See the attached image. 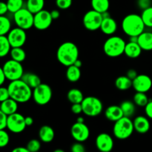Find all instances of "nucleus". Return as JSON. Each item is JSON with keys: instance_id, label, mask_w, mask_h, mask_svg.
I'll list each match as a JSON object with an SVG mask.
<instances>
[{"instance_id": "f3484780", "label": "nucleus", "mask_w": 152, "mask_h": 152, "mask_svg": "<svg viewBox=\"0 0 152 152\" xmlns=\"http://www.w3.org/2000/svg\"><path fill=\"white\" fill-rule=\"evenodd\" d=\"M148 119H149L148 117L142 115L135 117L134 120H133L134 131L142 134L147 133L150 130V127H151Z\"/></svg>"}, {"instance_id": "9d476101", "label": "nucleus", "mask_w": 152, "mask_h": 152, "mask_svg": "<svg viewBox=\"0 0 152 152\" xmlns=\"http://www.w3.org/2000/svg\"><path fill=\"white\" fill-rule=\"evenodd\" d=\"M103 17L102 13L94 10H88L83 16V23L85 28L88 31H95L100 29Z\"/></svg>"}, {"instance_id": "79ce46f5", "label": "nucleus", "mask_w": 152, "mask_h": 152, "mask_svg": "<svg viewBox=\"0 0 152 152\" xmlns=\"http://www.w3.org/2000/svg\"><path fill=\"white\" fill-rule=\"evenodd\" d=\"M9 98H10V96L7 87L6 88L1 86L0 88V101L3 102V101L6 100V99H8Z\"/></svg>"}, {"instance_id": "5fc2aeb1", "label": "nucleus", "mask_w": 152, "mask_h": 152, "mask_svg": "<svg viewBox=\"0 0 152 152\" xmlns=\"http://www.w3.org/2000/svg\"><path fill=\"white\" fill-rule=\"evenodd\" d=\"M138 37H129V42H137Z\"/></svg>"}, {"instance_id": "2f4dec72", "label": "nucleus", "mask_w": 152, "mask_h": 152, "mask_svg": "<svg viewBox=\"0 0 152 152\" xmlns=\"http://www.w3.org/2000/svg\"><path fill=\"white\" fill-rule=\"evenodd\" d=\"M10 55L12 59L19 62H22L26 59V53H25V50L22 48V47L12 48L10 52Z\"/></svg>"}, {"instance_id": "5701e85b", "label": "nucleus", "mask_w": 152, "mask_h": 152, "mask_svg": "<svg viewBox=\"0 0 152 152\" xmlns=\"http://www.w3.org/2000/svg\"><path fill=\"white\" fill-rule=\"evenodd\" d=\"M137 43L142 50H152V33L144 31L138 37Z\"/></svg>"}, {"instance_id": "f257e3e1", "label": "nucleus", "mask_w": 152, "mask_h": 152, "mask_svg": "<svg viewBox=\"0 0 152 152\" xmlns=\"http://www.w3.org/2000/svg\"><path fill=\"white\" fill-rule=\"evenodd\" d=\"M79 48L72 42H65L61 44L56 51V59L60 64L68 67L75 63L79 59Z\"/></svg>"}, {"instance_id": "a18cd8bd", "label": "nucleus", "mask_w": 152, "mask_h": 152, "mask_svg": "<svg viewBox=\"0 0 152 152\" xmlns=\"http://www.w3.org/2000/svg\"><path fill=\"white\" fill-rule=\"evenodd\" d=\"M145 113L146 114V117L152 120V100L150 99L145 107Z\"/></svg>"}, {"instance_id": "393cba45", "label": "nucleus", "mask_w": 152, "mask_h": 152, "mask_svg": "<svg viewBox=\"0 0 152 152\" xmlns=\"http://www.w3.org/2000/svg\"><path fill=\"white\" fill-rule=\"evenodd\" d=\"M65 75L68 81L71 83H76L79 81L81 77V70L80 68H78L74 65H70L67 67Z\"/></svg>"}, {"instance_id": "49530a36", "label": "nucleus", "mask_w": 152, "mask_h": 152, "mask_svg": "<svg viewBox=\"0 0 152 152\" xmlns=\"http://www.w3.org/2000/svg\"><path fill=\"white\" fill-rule=\"evenodd\" d=\"M7 12H9V10L7 3L4 2V1H1L0 3V15L4 16V14H6Z\"/></svg>"}, {"instance_id": "a211bd4d", "label": "nucleus", "mask_w": 152, "mask_h": 152, "mask_svg": "<svg viewBox=\"0 0 152 152\" xmlns=\"http://www.w3.org/2000/svg\"><path fill=\"white\" fill-rule=\"evenodd\" d=\"M100 30L104 34L108 36L113 35L117 30V23L111 16L103 18Z\"/></svg>"}, {"instance_id": "c85d7f7f", "label": "nucleus", "mask_w": 152, "mask_h": 152, "mask_svg": "<svg viewBox=\"0 0 152 152\" xmlns=\"http://www.w3.org/2000/svg\"><path fill=\"white\" fill-rule=\"evenodd\" d=\"M91 4L93 10L103 13L108 11L110 7V1L109 0H91Z\"/></svg>"}, {"instance_id": "6e6d98bb", "label": "nucleus", "mask_w": 152, "mask_h": 152, "mask_svg": "<svg viewBox=\"0 0 152 152\" xmlns=\"http://www.w3.org/2000/svg\"><path fill=\"white\" fill-rule=\"evenodd\" d=\"M77 122H78V123H85V120L83 117H79L77 119Z\"/></svg>"}, {"instance_id": "de8ad7c7", "label": "nucleus", "mask_w": 152, "mask_h": 152, "mask_svg": "<svg viewBox=\"0 0 152 152\" xmlns=\"http://www.w3.org/2000/svg\"><path fill=\"white\" fill-rule=\"evenodd\" d=\"M126 76H127L129 78H130L132 80H134L138 76L137 72L136 70L134 69H129V71L126 73Z\"/></svg>"}, {"instance_id": "6ab92c4d", "label": "nucleus", "mask_w": 152, "mask_h": 152, "mask_svg": "<svg viewBox=\"0 0 152 152\" xmlns=\"http://www.w3.org/2000/svg\"><path fill=\"white\" fill-rule=\"evenodd\" d=\"M105 117H106L107 120L115 123L117 120L124 117V115L120 105H112L108 106L105 109Z\"/></svg>"}, {"instance_id": "4d7b16f0", "label": "nucleus", "mask_w": 152, "mask_h": 152, "mask_svg": "<svg viewBox=\"0 0 152 152\" xmlns=\"http://www.w3.org/2000/svg\"><path fill=\"white\" fill-rule=\"evenodd\" d=\"M53 152H65V151H64V150L61 149V148H57V149L54 150Z\"/></svg>"}, {"instance_id": "b1692460", "label": "nucleus", "mask_w": 152, "mask_h": 152, "mask_svg": "<svg viewBox=\"0 0 152 152\" xmlns=\"http://www.w3.org/2000/svg\"><path fill=\"white\" fill-rule=\"evenodd\" d=\"M21 80H23L28 86L32 89L35 88L37 86H39L42 83L41 79L39 77L37 74H34V73L28 72V73H24L23 76L22 77Z\"/></svg>"}, {"instance_id": "412c9836", "label": "nucleus", "mask_w": 152, "mask_h": 152, "mask_svg": "<svg viewBox=\"0 0 152 152\" xmlns=\"http://www.w3.org/2000/svg\"><path fill=\"white\" fill-rule=\"evenodd\" d=\"M142 49L140 46L137 42H129L126 43V48H125L124 53L131 59H137L139 57L142 53Z\"/></svg>"}, {"instance_id": "c756f323", "label": "nucleus", "mask_w": 152, "mask_h": 152, "mask_svg": "<svg viewBox=\"0 0 152 152\" xmlns=\"http://www.w3.org/2000/svg\"><path fill=\"white\" fill-rule=\"evenodd\" d=\"M45 0H27L26 7L34 14L44 9Z\"/></svg>"}, {"instance_id": "09e8293b", "label": "nucleus", "mask_w": 152, "mask_h": 152, "mask_svg": "<svg viewBox=\"0 0 152 152\" xmlns=\"http://www.w3.org/2000/svg\"><path fill=\"white\" fill-rule=\"evenodd\" d=\"M50 15H51L53 20H55V19H57L59 18V16H60V12L57 9H54V10H52L50 11Z\"/></svg>"}, {"instance_id": "dca6fc26", "label": "nucleus", "mask_w": 152, "mask_h": 152, "mask_svg": "<svg viewBox=\"0 0 152 152\" xmlns=\"http://www.w3.org/2000/svg\"><path fill=\"white\" fill-rule=\"evenodd\" d=\"M152 87V80L146 74H138L137 77L133 80L132 88L136 92L147 93Z\"/></svg>"}, {"instance_id": "6e6552de", "label": "nucleus", "mask_w": 152, "mask_h": 152, "mask_svg": "<svg viewBox=\"0 0 152 152\" xmlns=\"http://www.w3.org/2000/svg\"><path fill=\"white\" fill-rule=\"evenodd\" d=\"M13 21L16 26L27 31L34 27V14L27 7H22L13 13Z\"/></svg>"}, {"instance_id": "aec40b11", "label": "nucleus", "mask_w": 152, "mask_h": 152, "mask_svg": "<svg viewBox=\"0 0 152 152\" xmlns=\"http://www.w3.org/2000/svg\"><path fill=\"white\" fill-rule=\"evenodd\" d=\"M39 137L40 140L45 143L51 142L55 137L54 130L53 128L47 125L42 126L39 130Z\"/></svg>"}, {"instance_id": "13d9d810", "label": "nucleus", "mask_w": 152, "mask_h": 152, "mask_svg": "<svg viewBox=\"0 0 152 152\" xmlns=\"http://www.w3.org/2000/svg\"><path fill=\"white\" fill-rule=\"evenodd\" d=\"M37 152H39V151H37Z\"/></svg>"}, {"instance_id": "4468645a", "label": "nucleus", "mask_w": 152, "mask_h": 152, "mask_svg": "<svg viewBox=\"0 0 152 152\" xmlns=\"http://www.w3.org/2000/svg\"><path fill=\"white\" fill-rule=\"evenodd\" d=\"M7 37L12 48L22 47L25 44L27 40L26 31L19 27L11 29Z\"/></svg>"}, {"instance_id": "f704fd0d", "label": "nucleus", "mask_w": 152, "mask_h": 152, "mask_svg": "<svg viewBox=\"0 0 152 152\" xmlns=\"http://www.w3.org/2000/svg\"><path fill=\"white\" fill-rule=\"evenodd\" d=\"M10 13H15L22 9L24 5V0H7L6 1Z\"/></svg>"}, {"instance_id": "cd10ccee", "label": "nucleus", "mask_w": 152, "mask_h": 152, "mask_svg": "<svg viewBox=\"0 0 152 152\" xmlns=\"http://www.w3.org/2000/svg\"><path fill=\"white\" fill-rule=\"evenodd\" d=\"M67 98L71 104H75L82 103L85 97L83 92L80 89L72 88L67 94Z\"/></svg>"}, {"instance_id": "7c9ffc66", "label": "nucleus", "mask_w": 152, "mask_h": 152, "mask_svg": "<svg viewBox=\"0 0 152 152\" xmlns=\"http://www.w3.org/2000/svg\"><path fill=\"white\" fill-rule=\"evenodd\" d=\"M12 46L7 36H0V56L4 57L10 53Z\"/></svg>"}, {"instance_id": "423d86ee", "label": "nucleus", "mask_w": 152, "mask_h": 152, "mask_svg": "<svg viewBox=\"0 0 152 152\" xmlns=\"http://www.w3.org/2000/svg\"><path fill=\"white\" fill-rule=\"evenodd\" d=\"M83 113L88 117H94L99 115L103 110L102 102L96 96H89L84 98L82 102Z\"/></svg>"}, {"instance_id": "a19ab883", "label": "nucleus", "mask_w": 152, "mask_h": 152, "mask_svg": "<svg viewBox=\"0 0 152 152\" xmlns=\"http://www.w3.org/2000/svg\"><path fill=\"white\" fill-rule=\"evenodd\" d=\"M71 152H86V148L83 142L76 141V142L71 145Z\"/></svg>"}, {"instance_id": "f03ea898", "label": "nucleus", "mask_w": 152, "mask_h": 152, "mask_svg": "<svg viewBox=\"0 0 152 152\" xmlns=\"http://www.w3.org/2000/svg\"><path fill=\"white\" fill-rule=\"evenodd\" d=\"M123 32L130 37H139L145 31V25L141 15L131 13L123 18L121 23Z\"/></svg>"}, {"instance_id": "7ed1b4c3", "label": "nucleus", "mask_w": 152, "mask_h": 152, "mask_svg": "<svg viewBox=\"0 0 152 152\" xmlns=\"http://www.w3.org/2000/svg\"><path fill=\"white\" fill-rule=\"evenodd\" d=\"M7 88L10 98L19 103H25L32 98L33 89L21 79L10 82Z\"/></svg>"}, {"instance_id": "58836bf2", "label": "nucleus", "mask_w": 152, "mask_h": 152, "mask_svg": "<svg viewBox=\"0 0 152 152\" xmlns=\"http://www.w3.org/2000/svg\"><path fill=\"white\" fill-rule=\"evenodd\" d=\"M73 0H56V5L60 10H67L72 5Z\"/></svg>"}, {"instance_id": "ddd939ff", "label": "nucleus", "mask_w": 152, "mask_h": 152, "mask_svg": "<svg viewBox=\"0 0 152 152\" xmlns=\"http://www.w3.org/2000/svg\"><path fill=\"white\" fill-rule=\"evenodd\" d=\"M71 134L77 142H84L90 137V129L85 123L76 122L71 128Z\"/></svg>"}, {"instance_id": "603ef678", "label": "nucleus", "mask_w": 152, "mask_h": 152, "mask_svg": "<svg viewBox=\"0 0 152 152\" xmlns=\"http://www.w3.org/2000/svg\"><path fill=\"white\" fill-rule=\"evenodd\" d=\"M25 123L27 126H31L34 124V119L31 117H25Z\"/></svg>"}, {"instance_id": "39448f33", "label": "nucleus", "mask_w": 152, "mask_h": 152, "mask_svg": "<svg viewBox=\"0 0 152 152\" xmlns=\"http://www.w3.org/2000/svg\"><path fill=\"white\" fill-rule=\"evenodd\" d=\"M134 131L133 120L126 117H122L114 123L113 126L114 136L118 140H126L130 137Z\"/></svg>"}, {"instance_id": "8fccbe9b", "label": "nucleus", "mask_w": 152, "mask_h": 152, "mask_svg": "<svg viewBox=\"0 0 152 152\" xmlns=\"http://www.w3.org/2000/svg\"><path fill=\"white\" fill-rule=\"evenodd\" d=\"M6 80H7V77H6L5 74H4L3 70L1 68L0 69V86H2V85L4 84Z\"/></svg>"}, {"instance_id": "2eb2a0df", "label": "nucleus", "mask_w": 152, "mask_h": 152, "mask_svg": "<svg viewBox=\"0 0 152 152\" xmlns=\"http://www.w3.org/2000/svg\"><path fill=\"white\" fill-rule=\"evenodd\" d=\"M96 148L100 152H111L114 148V142L112 137L107 133L97 135L95 140Z\"/></svg>"}, {"instance_id": "e433bc0d", "label": "nucleus", "mask_w": 152, "mask_h": 152, "mask_svg": "<svg viewBox=\"0 0 152 152\" xmlns=\"http://www.w3.org/2000/svg\"><path fill=\"white\" fill-rule=\"evenodd\" d=\"M41 140L37 139H32L27 144V148L31 152L39 151L41 148Z\"/></svg>"}, {"instance_id": "864d4df0", "label": "nucleus", "mask_w": 152, "mask_h": 152, "mask_svg": "<svg viewBox=\"0 0 152 152\" xmlns=\"http://www.w3.org/2000/svg\"><path fill=\"white\" fill-rule=\"evenodd\" d=\"M74 65H76L77 67H78V68H81L82 65H83V62H82V61L80 60V59H77V61L75 62V63L74 64Z\"/></svg>"}, {"instance_id": "473e14b6", "label": "nucleus", "mask_w": 152, "mask_h": 152, "mask_svg": "<svg viewBox=\"0 0 152 152\" xmlns=\"http://www.w3.org/2000/svg\"><path fill=\"white\" fill-rule=\"evenodd\" d=\"M0 36H7L11 31V22L5 16H0Z\"/></svg>"}, {"instance_id": "20e7f679", "label": "nucleus", "mask_w": 152, "mask_h": 152, "mask_svg": "<svg viewBox=\"0 0 152 152\" xmlns=\"http://www.w3.org/2000/svg\"><path fill=\"white\" fill-rule=\"evenodd\" d=\"M126 45V42L123 38L118 36H111L104 42L103 51L109 57H118L124 53Z\"/></svg>"}, {"instance_id": "72a5a7b5", "label": "nucleus", "mask_w": 152, "mask_h": 152, "mask_svg": "<svg viewBox=\"0 0 152 152\" xmlns=\"http://www.w3.org/2000/svg\"><path fill=\"white\" fill-rule=\"evenodd\" d=\"M150 99H148V96L145 93H142V92H136L133 97V101L135 103L137 106L139 107H144L145 108V105L148 104Z\"/></svg>"}, {"instance_id": "4be33fe9", "label": "nucleus", "mask_w": 152, "mask_h": 152, "mask_svg": "<svg viewBox=\"0 0 152 152\" xmlns=\"http://www.w3.org/2000/svg\"><path fill=\"white\" fill-rule=\"evenodd\" d=\"M18 104L19 102L13 99L12 98H9L8 99L1 102L0 105V111L4 113L7 116L13 114L17 112Z\"/></svg>"}, {"instance_id": "3c124183", "label": "nucleus", "mask_w": 152, "mask_h": 152, "mask_svg": "<svg viewBox=\"0 0 152 152\" xmlns=\"http://www.w3.org/2000/svg\"><path fill=\"white\" fill-rule=\"evenodd\" d=\"M11 152H31V151L27 148V147L19 146V147H16V148H13V149L11 151Z\"/></svg>"}, {"instance_id": "4c0bfd02", "label": "nucleus", "mask_w": 152, "mask_h": 152, "mask_svg": "<svg viewBox=\"0 0 152 152\" xmlns=\"http://www.w3.org/2000/svg\"><path fill=\"white\" fill-rule=\"evenodd\" d=\"M10 142V136L5 129L0 130V147L4 148L8 145Z\"/></svg>"}, {"instance_id": "f8f14e48", "label": "nucleus", "mask_w": 152, "mask_h": 152, "mask_svg": "<svg viewBox=\"0 0 152 152\" xmlns=\"http://www.w3.org/2000/svg\"><path fill=\"white\" fill-rule=\"evenodd\" d=\"M53 20L50 12L43 9L34 14V27L39 31H45L50 28Z\"/></svg>"}, {"instance_id": "37998d69", "label": "nucleus", "mask_w": 152, "mask_h": 152, "mask_svg": "<svg viewBox=\"0 0 152 152\" xmlns=\"http://www.w3.org/2000/svg\"><path fill=\"white\" fill-rule=\"evenodd\" d=\"M0 115H1V123H0V130H4L7 129V117L8 116L4 113L0 111Z\"/></svg>"}, {"instance_id": "bb28decb", "label": "nucleus", "mask_w": 152, "mask_h": 152, "mask_svg": "<svg viewBox=\"0 0 152 152\" xmlns=\"http://www.w3.org/2000/svg\"><path fill=\"white\" fill-rule=\"evenodd\" d=\"M120 106L123 111L124 117L131 118L134 115L136 111V105L134 101L132 102L130 100H125L120 104Z\"/></svg>"}, {"instance_id": "c03bdc74", "label": "nucleus", "mask_w": 152, "mask_h": 152, "mask_svg": "<svg viewBox=\"0 0 152 152\" xmlns=\"http://www.w3.org/2000/svg\"><path fill=\"white\" fill-rule=\"evenodd\" d=\"M71 109V111H72L74 114H80L83 112L82 103L72 104Z\"/></svg>"}, {"instance_id": "ea45409f", "label": "nucleus", "mask_w": 152, "mask_h": 152, "mask_svg": "<svg viewBox=\"0 0 152 152\" xmlns=\"http://www.w3.org/2000/svg\"><path fill=\"white\" fill-rule=\"evenodd\" d=\"M152 0H137V5L140 10H144L151 7Z\"/></svg>"}, {"instance_id": "0eeeda50", "label": "nucleus", "mask_w": 152, "mask_h": 152, "mask_svg": "<svg viewBox=\"0 0 152 152\" xmlns=\"http://www.w3.org/2000/svg\"><path fill=\"white\" fill-rule=\"evenodd\" d=\"M1 68L5 74L7 80L10 82L20 80L24 74V68L22 62L12 59L6 61Z\"/></svg>"}, {"instance_id": "1a4fd4ad", "label": "nucleus", "mask_w": 152, "mask_h": 152, "mask_svg": "<svg viewBox=\"0 0 152 152\" xmlns=\"http://www.w3.org/2000/svg\"><path fill=\"white\" fill-rule=\"evenodd\" d=\"M53 96V91L50 86L42 83L39 86L33 89L32 98L39 105H45L49 103Z\"/></svg>"}, {"instance_id": "9b49d317", "label": "nucleus", "mask_w": 152, "mask_h": 152, "mask_svg": "<svg viewBox=\"0 0 152 152\" xmlns=\"http://www.w3.org/2000/svg\"><path fill=\"white\" fill-rule=\"evenodd\" d=\"M27 126L25 123V117L16 112L10 114L7 117V129L14 134L22 133L25 130Z\"/></svg>"}, {"instance_id": "c9c22d12", "label": "nucleus", "mask_w": 152, "mask_h": 152, "mask_svg": "<svg viewBox=\"0 0 152 152\" xmlns=\"http://www.w3.org/2000/svg\"><path fill=\"white\" fill-rule=\"evenodd\" d=\"M141 16L145 27L152 28V6L142 10Z\"/></svg>"}, {"instance_id": "a878e982", "label": "nucleus", "mask_w": 152, "mask_h": 152, "mask_svg": "<svg viewBox=\"0 0 152 152\" xmlns=\"http://www.w3.org/2000/svg\"><path fill=\"white\" fill-rule=\"evenodd\" d=\"M133 80H131L127 76H120L115 80V86L118 90L127 91L132 88Z\"/></svg>"}]
</instances>
